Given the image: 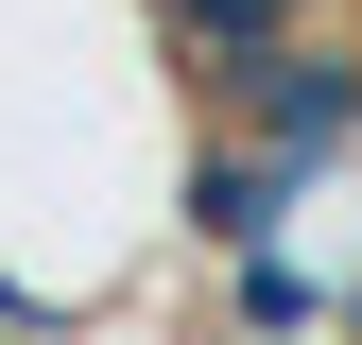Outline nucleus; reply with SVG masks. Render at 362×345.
Instances as JSON below:
<instances>
[{
    "label": "nucleus",
    "instance_id": "1",
    "mask_svg": "<svg viewBox=\"0 0 362 345\" xmlns=\"http://www.w3.org/2000/svg\"><path fill=\"white\" fill-rule=\"evenodd\" d=\"M224 104H242V139H259V156H293V172H345V156H362V52H328V35L259 52Z\"/></svg>",
    "mask_w": 362,
    "mask_h": 345
},
{
    "label": "nucleus",
    "instance_id": "2",
    "mask_svg": "<svg viewBox=\"0 0 362 345\" xmlns=\"http://www.w3.org/2000/svg\"><path fill=\"white\" fill-rule=\"evenodd\" d=\"M156 18H173V35H190V52H207L224 86H242L259 52H293V35H310V0H156Z\"/></svg>",
    "mask_w": 362,
    "mask_h": 345
}]
</instances>
